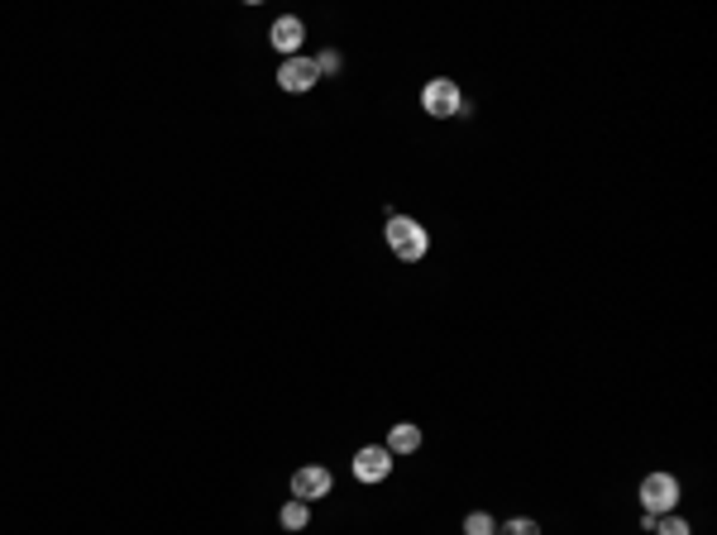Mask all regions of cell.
Listing matches in <instances>:
<instances>
[{
    "mask_svg": "<svg viewBox=\"0 0 717 535\" xmlns=\"http://www.w3.org/2000/svg\"><path fill=\"white\" fill-rule=\"evenodd\" d=\"M388 473H392L388 445H364V450L354 454V478H359V483H383Z\"/></svg>",
    "mask_w": 717,
    "mask_h": 535,
    "instance_id": "277c9868",
    "label": "cell"
},
{
    "mask_svg": "<svg viewBox=\"0 0 717 535\" xmlns=\"http://www.w3.org/2000/svg\"><path fill=\"white\" fill-rule=\"evenodd\" d=\"M383 239H388V249L402 263H421V258L431 254V235L416 225L412 215H388V225H383Z\"/></svg>",
    "mask_w": 717,
    "mask_h": 535,
    "instance_id": "6da1fadb",
    "label": "cell"
},
{
    "mask_svg": "<svg viewBox=\"0 0 717 535\" xmlns=\"http://www.w3.org/2000/svg\"><path fill=\"white\" fill-rule=\"evenodd\" d=\"M416 450H421V430H416V426H407V421H402V426L388 430V454H392V459H397V454H416Z\"/></svg>",
    "mask_w": 717,
    "mask_h": 535,
    "instance_id": "ba28073f",
    "label": "cell"
},
{
    "mask_svg": "<svg viewBox=\"0 0 717 535\" xmlns=\"http://www.w3.org/2000/svg\"><path fill=\"white\" fill-rule=\"evenodd\" d=\"M674 502H679V483H674L670 473H646L641 478V507H646V516H670Z\"/></svg>",
    "mask_w": 717,
    "mask_h": 535,
    "instance_id": "3957f363",
    "label": "cell"
},
{
    "mask_svg": "<svg viewBox=\"0 0 717 535\" xmlns=\"http://www.w3.org/2000/svg\"><path fill=\"white\" fill-rule=\"evenodd\" d=\"M283 526H287V531H306V526H311V507L292 497V502L283 507Z\"/></svg>",
    "mask_w": 717,
    "mask_h": 535,
    "instance_id": "9c48e42d",
    "label": "cell"
},
{
    "mask_svg": "<svg viewBox=\"0 0 717 535\" xmlns=\"http://www.w3.org/2000/svg\"><path fill=\"white\" fill-rule=\"evenodd\" d=\"M330 483H335V478H330V469H321V464H306V469L292 473V497L311 507L316 497H326V493H330Z\"/></svg>",
    "mask_w": 717,
    "mask_h": 535,
    "instance_id": "5b68a950",
    "label": "cell"
},
{
    "mask_svg": "<svg viewBox=\"0 0 717 535\" xmlns=\"http://www.w3.org/2000/svg\"><path fill=\"white\" fill-rule=\"evenodd\" d=\"M321 82V72H316V58H283V67H278V86L283 91H311V86Z\"/></svg>",
    "mask_w": 717,
    "mask_h": 535,
    "instance_id": "8992f818",
    "label": "cell"
},
{
    "mask_svg": "<svg viewBox=\"0 0 717 535\" xmlns=\"http://www.w3.org/2000/svg\"><path fill=\"white\" fill-rule=\"evenodd\" d=\"M651 535H694V531H689V521H684V516H655Z\"/></svg>",
    "mask_w": 717,
    "mask_h": 535,
    "instance_id": "8fae6325",
    "label": "cell"
},
{
    "mask_svg": "<svg viewBox=\"0 0 717 535\" xmlns=\"http://www.w3.org/2000/svg\"><path fill=\"white\" fill-rule=\"evenodd\" d=\"M498 535H541V526L531 521V516H512V521H502Z\"/></svg>",
    "mask_w": 717,
    "mask_h": 535,
    "instance_id": "7c38bea8",
    "label": "cell"
},
{
    "mask_svg": "<svg viewBox=\"0 0 717 535\" xmlns=\"http://www.w3.org/2000/svg\"><path fill=\"white\" fill-rule=\"evenodd\" d=\"M340 67H345V58H340V53H321V58H316V72H321V77H335V72H340Z\"/></svg>",
    "mask_w": 717,
    "mask_h": 535,
    "instance_id": "4fadbf2b",
    "label": "cell"
},
{
    "mask_svg": "<svg viewBox=\"0 0 717 535\" xmlns=\"http://www.w3.org/2000/svg\"><path fill=\"white\" fill-rule=\"evenodd\" d=\"M464 535H498V521L488 512H469L464 516Z\"/></svg>",
    "mask_w": 717,
    "mask_h": 535,
    "instance_id": "30bf717a",
    "label": "cell"
},
{
    "mask_svg": "<svg viewBox=\"0 0 717 535\" xmlns=\"http://www.w3.org/2000/svg\"><path fill=\"white\" fill-rule=\"evenodd\" d=\"M421 106H426V115H435V120H455V115H469V101H464V96H459V86L445 82V77L426 82V91H421Z\"/></svg>",
    "mask_w": 717,
    "mask_h": 535,
    "instance_id": "7a4b0ae2",
    "label": "cell"
},
{
    "mask_svg": "<svg viewBox=\"0 0 717 535\" xmlns=\"http://www.w3.org/2000/svg\"><path fill=\"white\" fill-rule=\"evenodd\" d=\"M302 39H306V24L297 20V15H283V20L273 24V48H278V53H287V58H297Z\"/></svg>",
    "mask_w": 717,
    "mask_h": 535,
    "instance_id": "52a82bcc",
    "label": "cell"
}]
</instances>
